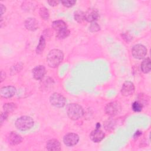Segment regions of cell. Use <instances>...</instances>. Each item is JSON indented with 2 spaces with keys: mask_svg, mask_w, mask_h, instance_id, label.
Returning a JSON list of instances; mask_svg holds the SVG:
<instances>
[{
  "mask_svg": "<svg viewBox=\"0 0 151 151\" xmlns=\"http://www.w3.org/2000/svg\"><path fill=\"white\" fill-rule=\"evenodd\" d=\"M64 55L63 52L58 49H54L50 51L47 57V62L50 67H57L63 61Z\"/></svg>",
  "mask_w": 151,
  "mask_h": 151,
  "instance_id": "1",
  "label": "cell"
},
{
  "mask_svg": "<svg viewBox=\"0 0 151 151\" xmlns=\"http://www.w3.org/2000/svg\"><path fill=\"white\" fill-rule=\"evenodd\" d=\"M34 126V120L29 116H24L19 117L15 122L16 127L21 131L30 129Z\"/></svg>",
  "mask_w": 151,
  "mask_h": 151,
  "instance_id": "2",
  "label": "cell"
},
{
  "mask_svg": "<svg viewBox=\"0 0 151 151\" xmlns=\"http://www.w3.org/2000/svg\"><path fill=\"white\" fill-rule=\"evenodd\" d=\"M68 116L72 120H77L83 115V109L78 104H70L67 107Z\"/></svg>",
  "mask_w": 151,
  "mask_h": 151,
  "instance_id": "3",
  "label": "cell"
},
{
  "mask_svg": "<svg viewBox=\"0 0 151 151\" xmlns=\"http://www.w3.org/2000/svg\"><path fill=\"white\" fill-rule=\"evenodd\" d=\"M121 111V106L117 101H113L108 103L105 107L106 114L110 116H114L119 114Z\"/></svg>",
  "mask_w": 151,
  "mask_h": 151,
  "instance_id": "4",
  "label": "cell"
},
{
  "mask_svg": "<svg viewBox=\"0 0 151 151\" xmlns=\"http://www.w3.org/2000/svg\"><path fill=\"white\" fill-rule=\"evenodd\" d=\"M50 101L52 105L56 107H63L66 103L65 97L59 93H53L50 97Z\"/></svg>",
  "mask_w": 151,
  "mask_h": 151,
  "instance_id": "5",
  "label": "cell"
},
{
  "mask_svg": "<svg viewBox=\"0 0 151 151\" xmlns=\"http://www.w3.org/2000/svg\"><path fill=\"white\" fill-rule=\"evenodd\" d=\"M132 54L135 58L142 59L146 55L147 49L142 44H137L133 47L132 49Z\"/></svg>",
  "mask_w": 151,
  "mask_h": 151,
  "instance_id": "6",
  "label": "cell"
},
{
  "mask_svg": "<svg viewBox=\"0 0 151 151\" xmlns=\"http://www.w3.org/2000/svg\"><path fill=\"white\" fill-rule=\"evenodd\" d=\"M78 136L77 134L73 133L67 134L63 138V142L67 146H73L76 145L78 143Z\"/></svg>",
  "mask_w": 151,
  "mask_h": 151,
  "instance_id": "7",
  "label": "cell"
},
{
  "mask_svg": "<svg viewBox=\"0 0 151 151\" xmlns=\"http://www.w3.org/2000/svg\"><path fill=\"white\" fill-rule=\"evenodd\" d=\"M134 91V86L133 83L131 81H126L123 83L121 89V93L122 95L124 96H129L132 94Z\"/></svg>",
  "mask_w": 151,
  "mask_h": 151,
  "instance_id": "8",
  "label": "cell"
},
{
  "mask_svg": "<svg viewBox=\"0 0 151 151\" xmlns=\"http://www.w3.org/2000/svg\"><path fill=\"white\" fill-rule=\"evenodd\" d=\"M15 93V87L11 86L3 87L0 90V94L4 98H11L14 96Z\"/></svg>",
  "mask_w": 151,
  "mask_h": 151,
  "instance_id": "9",
  "label": "cell"
},
{
  "mask_svg": "<svg viewBox=\"0 0 151 151\" xmlns=\"http://www.w3.org/2000/svg\"><path fill=\"white\" fill-rule=\"evenodd\" d=\"M85 20L89 22H95L99 18V12L94 8H89L84 14Z\"/></svg>",
  "mask_w": 151,
  "mask_h": 151,
  "instance_id": "10",
  "label": "cell"
},
{
  "mask_svg": "<svg viewBox=\"0 0 151 151\" xmlns=\"http://www.w3.org/2000/svg\"><path fill=\"white\" fill-rule=\"evenodd\" d=\"M90 137L92 141L94 142H100L104 137V133L99 129H96V130L92 131L90 134Z\"/></svg>",
  "mask_w": 151,
  "mask_h": 151,
  "instance_id": "11",
  "label": "cell"
},
{
  "mask_svg": "<svg viewBox=\"0 0 151 151\" xmlns=\"http://www.w3.org/2000/svg\"><path fill=\"white\" fill-rule=\"evenodd\" d=\"M45 74V68L43 65H38L32 70V75L35 79L40 80Z\"/></svg>",
  "mask_w": 151,
  "mask_h": 151,
  "instance_id": "12",
  "label": "cell"
},
{
  "mask_svg": "<svg viewBox=\"0 0 151 151\" xmlns=\"http://www.w3.org/2000/svg\"><path fill=\"white\" fill-rule=\"evenodd\" d=\"M8 140L11 145H17L22 142V139L21 135H19L16 132H12L9 134L8 136Z\"/></svg>",
  "mask_w": 151,
  "mask_h": 151,
  "instance_id": "13",
  "label": "cell"
},
{
  "mask_svg": "<svg viewBox=\"0 0 151 151\" xmlns=\"http://www.w3.org/2000/svg\"><path fill=\"white\" fill-rule=\"evenodd\" d=\"M47 149L52 151L60 150L61 149L60 143L56 139H51L47 143Z\"/></svg>",
  "mask_w": 151,
  "mask_h": 151,
  "instance_id": "14",
  "label": "cell"
},
{
  "mask_svg": "<svg viewBox=\"0 0 151 151\" xmlns=\"http://www.w3.org/2000/svg\"><path fill=\"white\" fill-rule=\"evenodd\" d=\"M25 28L30 31H34L38 28V22L35 18H28L25 22Z\"/></svg>",
  "mask_w": 151,
  "mask_h": 151,
  "instance_id": "15",
  "label": "cell"
},
{
  "mask_svg": "<svg viewBox=\"0 0 151 151\" xmlns=\"http://www.w3.org/2000/svg\"><path fill=\"white\" fill-rule=\"evenodd\" d=\"M52 27L57 32H58L60 31L67 28L65 22L62 20L54 21L52 23Z\"/></svg>",
  "mask_w": 151,
  "mask_h": 151,
  "instance_id": "16",
  "label": "cell"
},
{
  "mask_svg": "<svg viewBox=\"0 0 151 151\" xmlns=\"http://www.w3.org/2000/svg\"><path fill=\"white\" fill-rule=\"evenodd\" d=\"M151 63L150 58L147 57L141 63V70L144 73H147L150 71Z\"/></svg>",
  "mask_w": 151,
  "mask_h": 151,
  "instance_id": "17",
  "label": "cell"
},
{
  "mask_svg": "<svg viewBox=\"0 0 151 151\" xmlns=\"http://www.w3.org/2000/svg\"><path fill=\"white\" fill-rule=\"evenodd\" d=\"M45 40L44 38L42 36H41L40 37L38 45H37V47L36 49L37 53V54L41 53L43 51V50L45 48Z\"/></svg>",
  "mask_w": 151,
  "mask_h": 151,
  "instance_id": "18",
  "label": "cell"
},
{
  "mask_svg": "<svg viewBox=\"0 0 151 151\" xmlns=\"http://www.w3.org/2000/svg\"><path fill=\"white\" fill-rule=\"evenodd\" d=\"M17 106L15 103H5L3 106V109L5 112L7 113H9L12 112L15 109Z\"/></svg>",
  "mask_w": 151,
  "mask_h": 151,
  "instance_id": "19",
  "label": "cell"
},
{
  "mask_svg": "<svg viewBox=\"0 0 151 151\" xmlns=\"http://www.w3.org/2000/svg\"><path fill=\"white\" fill-rule=\"evenodd\" d=\"M85 13L81 11H77L74 13V19L78 22L81 23L85 20Z\"/></svg>",
  "mask_w": 151,
  "mask_h": 151,
  "instance_id": "20",
  "label": "cell"
},
{
  "mask_svg": "<svg viewBox=\"0 0 151 151\" xmlns=\"http://www.w3.org/2000/svg\"><path fill=\"white\" fill-rule=\"evenodd\" d=\"M69 34L70 31L67 28H66L58 32H57L56 37L59 39H64L66 37H67L69 35Z\"/></svg>",
  "mask_w": 151,
  "mask_h": 151,
  "instance_id": "21",
  "label": "cell"
},
{
  "mask_svg": "<svg viewBox=\"0 0 151 151\" xmlns=\"http://www.w3.org/2000/svg\"><path fill=\"white\" fill-rule=\"evenodd\" d=\"M40 15L44 20H47L49 18V12L45 7H42L40 9Z\"/></svg>",
  "mask_w": 151,
  "mask_h": 151,
  "instance_id": "22",
  "label": "cell"
},
{
  "mask_svg": "<svg viewBox=\"0 0 151 151\" xmlns=\"http://www.w3.org/2000/svg\"><path fill=\"white\" fill-rule=\"evenodd\" d=\"M132 108L133 111H134L136 112H139L142 110L143 104L141 102H140L139 101H136L133 103V104L132 105Z\"/></svg>",
  "mask_w": 151,
  "mask_h": 151,
  "instance_id": "23",
  "label": "cell"
},
{
  "mask_svg": "<svg viewBox=\"0 0 151 151\" xmlns=\"http://www.w3.org/2000/svg\"><path fill=\"white\" fill-rule=\"evenodd\" d=\"M61 3L64 6L69 8L73 6L76 3V1L74 0H64L62 1Z\"/></svg>",
  "mask_w": 151,
  "mask_h": 151,
  "instance_id": "24",
  "label": "cell"
},
{
  "mask_svg": "<svg viewBox=\"0 0 151 151\" xmlns=\"http://www.w3.org/2000/svg\"><path fill=\"white\" fill-rule=\"evenodd\" d=\"M89 29L91 32H96L100 29V26L95 22H92L89 27Z\"/></svg>",
  "mask_w": 151,
  "mask_h": 151,
  "instance_id": "25",
  "label": "cell"
},
{
  "mask_svg": "<svg viewBox=\"0 0 151 151\" xmlns=\"http://www.w3.org/2000/svg\"><path fill=\"white\" fill-rule=\"evenodd\" d=\"M8 117V113H6V112H4V113H2L1 114V124L2 125V123H4V122L6 119Z\"/></svg>",
  "mask_w": 151,
  "mask_h": 151,
  "instance_id": "26",
  "label": "cell"
},
{
  "mask_svg": "<svg viewBox=\"0 0 151 151\" xmlns=\"http://www.w3.org/2000/svg\"><path fill=\"white\" fill-rule=\"evenodd\" d=\"M59 1H56V0H51V1H48V3L49 4V5L50 6H56L59 4Z\"/></svg>",
  "mask_w": 151,
  "mask_h": 151,
  "instance_id": "27",
  "label": "cell"
},
{
  "mask_svg": "<svg viewBox=\"0 0 151 151\" xmlns=\"http://www.w3.org/2000/svg\"><path fill=\"white\" fill-rule=\"evenodd\" d=\"M5 7L2 5V4H1V15H2L5 12Z\"/></svg>",
  "mask_w": 151,
  "mask_h": 151,
  "instance_id": "28",
  "label": "cell"
},
{
  "mask_svg": "<svg viewBox=\"0 0 151 151\" xmlns=\"http://www.w3.org/2000/svg\"><path fill=\"white\" fill-rule=\"evenodd\" d=\"M1 81L2 82L5 78V73H4L2 71H1Z\"/></svg>",
  "mask_w": 151,
  "mask_h": 151,
  "instance_id": "29",
  "label": "cell"
}]
</instances>
